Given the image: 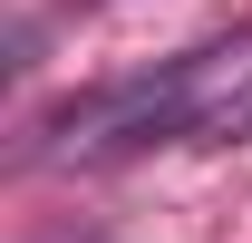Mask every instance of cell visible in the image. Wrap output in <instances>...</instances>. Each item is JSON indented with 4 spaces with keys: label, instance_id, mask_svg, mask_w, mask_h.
I'll use <instances>...</instances> for the list:
<instances>
[{
    "label": "cell",
    "instance_id": "cell-1",
    "mask_svg": "<svg viewBox=\"0 0 252 243\" xmlns=\"http://www.w3.org/2000/svg\"><path fill=\"white\" fill-rule=\"evenodd\" d=\"M233 68H243V49H194V59H165L146 78H117V88L59 107L39 156H126V146H156V136H194V117L214 107V88Z\"/></svg>",
    "mask_w": 252,
    "mask_h": 243
},
{
    "label": "cell",
    "instance_id": "cell-2",
    "mask_svg": "<svg viewBox=\"0 0 252 243\" xmlns=\"http://www.w3.org/2000/svg\"><path fill=\"white\" fill-rule=\"evenodd\" d=\"M194 146H252V59L214 88V107L194 117Z\"/></svg>",
    "mask_w": 252,
    "mask_h": 243
}]
</instances>
